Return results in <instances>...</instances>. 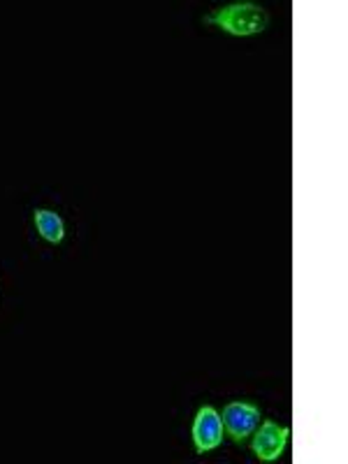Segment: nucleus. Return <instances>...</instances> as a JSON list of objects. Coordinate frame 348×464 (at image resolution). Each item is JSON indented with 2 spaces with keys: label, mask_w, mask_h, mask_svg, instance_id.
Returning <instances> with one entry per match:
<instances>
[{
  "label": "nucleus",
  "mask_w": 348,
  "mask_h": 464,
  "mask_svg": "<svg viewBox=\"0 0 348 464\" xmlns=\"http://www.w3.org/2000/svg\"><path fill=\"white\" fill-rule=\"evenodd\" d=\"M205 24H214L230 35H258L267 28L269 14L256 3H235L205 16Z\"/></svg>",
  "instance_id": "obj_1"
},
{
  "label": "nucleus",
  "mask_w": 348,
  "mask_h": 464,
  "mask_svg": "<svg viewBox=\"0 0 348 464\" xmlns=\"http://www.w3.org/2000/svg\"><path fill=\"white\" fill-rule=\"evenodd\" d=\"M223 430L237 443L246 441L260 425V409L248 401H230L223 409Z\"/></svg>",
  "instance_id": "obj_2"
},
{
  "label": "nucleus",
  "mask_w": 348,
  "mask_h": 464,
  "mask_svg": "<svg viewBox=\"0 0 348 464\" xmlns=\"http://www.w3.org/2000/svg\"><path fill=\"white\" fill-rule=\"evenodd\" d=\"M193 443L198 453H209L223 443V420L214 406H200L193 420Z\"/></svg>",
  "instance_id": "obj_3"
},
{
  "label": "nucleus",
  "mask_w": 348,
  "mask_h": 464,
  "mask_svg": "<svg viewBox=\"0 0 348 464\" xmlns=\"http://www.w3.org/2000/svg\"><path fill=\"white\" fill-rule=\"evenodd\" d=\"M251 437H254L251 449H254L256 458L263 459V462H272V459H279V455L284 453L285 443H288L290 437V430L281 428V425H276V422L272 420H265L260 422Z\"/></svg>",
  "instance_id": "obj_4"
},
{
  "label": "nucleus",
  "mask_w": 348,
  "mask_h": 464,
  "mask_svg": "<svg viewBox=\"0 0 348 464\" xmlns=\"http://www.w3.org/2000/svg\"><path fill=\"white\" fill-rule=\"evenodd\" d=\"M33 218H35V227H37V232L43 235V239H47V242H52V244L63 242L65 226H63V218L58 217L56 211L35 209Z\"/></svg>",
  "instance_id": "obj_5"
}]
</instances>
